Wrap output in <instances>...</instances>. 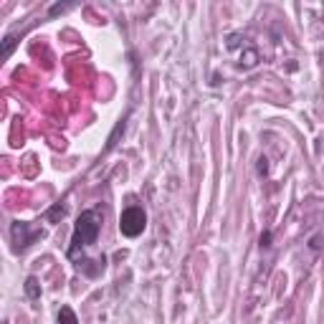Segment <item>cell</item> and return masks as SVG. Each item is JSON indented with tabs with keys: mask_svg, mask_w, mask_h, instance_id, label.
I'll list each match as a JSON object with an SVG mask.
<instances>
[{
	"mask_svg": "<svg viewBox=\"0 0 324 324\" xmlns=\"http://www.w3.org/2000/svg\"><path fill=\"white\" fill-rule=\"evenodd\" d=\"M101 231V215L99 210H84L76 220V226H73V235H71V246L66 256L71 261L79 258V251H84V248H89L92 243H96V235Z\"/></svg>",
	"mask_w": 324,
	"mask_h": 324,
	"instance_id": "cell-1",
	"label": "cell"
},
{
	"mask_svg": "<svg viewBox=\"0 0 324 324\" xmlns=\"http://www.w3.org/2000/svg\"><path fill=\"white\" fill-rule=\"evenodd\" d=\"M144 228H147V213H144V208H139V205H129V208L122 210V215H119V231H122V235H127V238H137Z\"/></svg>",
	"mask_w": 324,
	"mask_h": 324,
	"instance_id": "cell-2",
	"label": "cell"
},
{
	"mask_svg": "<svg viewBox=\"0 0 324 324\" xmlns=\"http://www.w3.org/2000/svg\"><path fill=\"white\" fill-rule=\"evenodd\" d=\"M41 228H33L31 223H23V220H13L10 223V238H13V248L16 251H25L31 243H36L38 238H43Z\"/></svg>",
	"mask_w": 324,
	"mask_h": 324,
	"instance_id": "cell-3",
	"label": "cell"
},
{
	"mask_svg": "<svg viewBox=\"0 0 324 324\" xmlns=\"http://www.w3.org/2000/svg\"><path fill=\"white\" fill-rule=\"evenodd\" d=\"M25 294H28V299H41V284H38V278L36 276H28L25 278Z\"/></svg>",
	"mask_w": 324,
	"mask_h": 324,
	"instance_id": "cell-4",
	"label": "cell"
},
{
	"mask_svg": "<svg viewBox=\"0 0 324 324\" xmlns=\"http://www.w3.org/2000/svg\"><path fill=\"white\" fill-rule=\"evenodd\" d=\"M66 215V205H61V203H56V205H51L48 208V213H46V220L48 223H58Z\"/></svg>",
	"mask_w": 324,
	"mask_h": 324,
	"instance_id": "cell-5",
	"label": "cell"
},
{
	"mask_svg": "<svg viewBox=\"0 0 324 324\" xmlns=\"http://www.w3.org/2000/svg\"><path fill=\"white\" fill-rule=\"evenodd\" d=\"M58 324H79L76 312H73L71 306H61L58 309Z\"/></svg>",
	"mask_w": 324,
	"mask_h": 324,
	"instance_id": "cell-6",
	"label": "cell"
},
{
	"mask_svg": "<svg viewBox=\"0 0 324 324\" xmlns=\"http://www.w3.org/2000/svg\"><path fill=\"white\" fill-rule=\"evenodd\" d=\"M256 64H258V53L254 48H248L246 53H241V61H238L241 69H254Z\"/></svg>",
	"mask_w": 324,
	"mask_h": 324,
	"instance_id": "cell-7",
	"label": "cell"
},
{
	"mask_svg": "<svg viewBox=\"0 0 324 324\" xmlns=\"http://www.w3.org/2000/svg\"><path fill=\"white\" fill-rule=\"evenodd\" d=\"M16 43H18V36H16V33H8V36L3 38V56H5V58H10L13 48H16Z\"/></svg>",
	"mask_w": 324,
	"mask_h": 324,
	"instance_id": "cell-8",
	"label": "cell"
},
{
	"mask_svg": "<svg viewBox=\"0 0 324 324\" xmlns=\"http://www.w3.org/2000/svg\"><path fill=\"white\" fill-rule=\"evenodd\" d=\"M124 127H127V119H122L119 124L114 127V132L109 135V142H107V150H112V147L116 144V139H119V135H124Z\"/></svg>",
	"mask_w": 324,
	"mask_h": 324,
	"instance_id": "cell-9",
	"label": "cell"
},
{
	"mask_svg": "<svg viewBox=\"0 0 324 324\" xmlns=\"http://www.w3.org/2000/svg\"><path fill=\"white\" fill-rule=\"evenodd\" d=\"M71 8H73V3H56V5L48 8V18L61 16V13H66V10H71Z\"/></svg>",
	"mask_w": 324,
	"mask_h": 324,
	"instance_id": "cell-10",
	"label": "cell"
},
{
	"mask_svg": "<svg viewBox=\"0 0 324 324\" xmlns=\"http://www.w3.org/2000/svg\"><path fill=\"white\" fill-rule=\"evenodd\" d=\"M271 238H274L271 231H263L261 238H258V246H261V248H271Z\"/></svg>",
	"mask_w": 324,
	"mask_h": 324,
	"instance_id": "cell-11",
	"label": "cell"
},
{
	"mask_svg": "<svg viewBox=\"0 0 324 324\" xmlns=\"http://www.w3.org/2000/svg\"><path fill=\"white\" fill-rule=\"evenodd\" d=\"M226 46H228L231 51H235V48L241 46V36H238V33H231V36H228V43H226Z\"/></svg>",
	"mask_w": 324,
	"mask_h": 324,
	"instance_id": "cell-12",
	"label": "cell"
},
{
	"mask_svg": "<svg viewBox=\"0 0 324 324\" xmlns=\"http://www.w3.org/2000/svg\"><path fill=\"white\" fill-rule=\"evenodd\" d=\"M256 170H258V175L263 178V175H269V160L266 157H258V165H256Z\"/></svg>",
	"mask_w": 324,
	"mask_h": 324,
	"instance_id": "cell-13",
	"label": "cell"
},
{
	"mask_svg": "<svg viewBox=\"0 0 324 324\" xmlns=\"http://www.w3.org/2000/svg\"><path fill=\"white\" fill-rule=\"evenodd\" d=\"M3 324H8V322H3Z\"/></svg>",
	"mask_w": 324,
	"mask_h": 324,
	"instance_id": "cell-14",
	"label": "cell"
}]
</instances>
